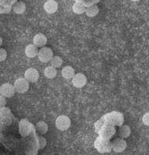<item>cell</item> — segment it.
<instances>
[{
	"instance_id": "22",
	"label": "cell",
	"mask_w": 149,
	"mask_h": 155,
	"mask_svg": "<svg viewBox=\"0 0 149 155\" xmlns=\"http://www.w3.org/2000/svg\"><path fill=\"white\" fill-rule=\"evenodd\" d=\"M143 123L144 125L146 126H149V112L145 113L143 117Z\"/></svg>"
},
{
	"instance_id": "20",
	"label": "cell",
	"mask_w": 149,
	"mask_h": 155,
	"mask_svg": "<svg viewBox=\"0 0 149 155\" xmlns=\"http://www.w3.org/2000/svg\"><path fill=\"white\" fill-rule=\"evenodd\" d=\"M10 10H11V5H4L2 4L1 5V9H0V13H8L10 12Z\"/></svg>"
},
{
	"instance_id": "21",
	"label": "cell",
	"mask_w": 149,
	"mask_h": 155,
	"mask_svg": "<svg viewBox=\"0 0 149 155\" xmlns=\"http://www.w3.org/2000/svg\"><path fill=\"white\" fill-rule=\"evenodd\" d=\"M7 56H8V52H7V51H6L5 49L2 48L1 50H0V61H1V62L5 61L6 58H7Z\"/></svg>"
},
{
	"instance_id": "14",
	"label": "cell",
	"mask_w": 149,
	"mask_h": 155,
	"mask_svg": "<svg viewBox=\"0 0 149 155\" xmlns=\"http://www.w3.org/2000/svg\"><path fill=\"white\" fill-rule=\"evenodd\" d=\"M44 75L46 78H48V79H54V78L57 76V68L50 65V66H48V68H45Z\"/></svg>"
},
{
	"instance_id": "11",
	"label": "cell",
	"mask_w": 149,
	"mask_h": 155,
	"mask_svg": "<svg viewBox=\"0 0 149 155\" xmlns=\"http://www.w3.org/2000/svg\"><path fill=\"white\" fill-rule=\"evenodd\" d=\"M62 75L65 80H73L75 77V69L70 65H67L65 68H63L62 70Z\"/></svg>"
},
{
	"instance_id": "5",
	"label": "cell",
	"mask_w": 149,
	"mask_h": 155,
	"mask_svg": "<svg viewBox=\"0 0 149 155\" xmlns=\"http://www.w3.org/2000/svg\"><path fill=\"white\" fill-rule=\"evenodd\" d=\"M127 147V143L124 138H117L111 143V149L115 152H122Z\"/></svg>"
},
{
	"instance_id": "7",
	"label": "cell",
	"mask_w": 149,
	"mask_h": 155,
	"mask_svg": "<svg viewBox=\"0 0 149 155\" xmlns=\"http://www.w3.org/2000/svg\"><path fill=\"white\" fill-rule=\"evenodd\" d=\"M24 78L29 82H36L39 78V73L35 68H29L25 71Z\"/></svg>"
},
{
	"instance_id": "18",
	"label": "cell",
	"mask_w": 149,
	"mask_h": 155,
	"mask_svg": "<svg viewBox=\"0 0 149 155\" xmlns=\"http://www.w3.org/2000/svg\"><path fill=\"white\" fill-rule=\"evenodd\" d=\"M63 64V59L59 56H53V58L50 61V65L55 68H59Z\"/></svg>"
},
{
	"instance_id": "2",
	"label": "cell",
	"mask_w": 149,
	"mask_h": 155,
	"mask_svg": "<svg viewBox=\"0 0 149 155\" xmlns=\"http://www.w3.org/2000/svg\"><path fill=\"white\" fill-rule=\"evenodd\" d=\"M38 59L43 63H48L50 62L53 58V51L50 48L48 47H43L39 50L38 52Z\"/></svg>"
},
{
	"instance_id": "23",
	"label": "cell",
	"mask_w": 149,
	"mask_h": 155,
	"mask_svg": "<svg viewBox=\"0 0 149 155\" xmlns=\"http://www.w3.org/2000/svg\"><path fill=\"white\" fill-rule=\"evenodd\" d=\"M6 98H7V97H5V96H3V95L0 96V106H1L2 107H5V105L7 104Z\"/></svg>"
},
{
	"instance_id": "3",
	"label": "cell",
	"mask_w": 149,
	"mask_h": 155,
	"mask_svg": "<svg viewBox=\"0 0 149 155\" xmlns=\"http://www.w3.org/2000/svg\"><path fill=\"white\" fill-rule=\"evenodd\" d=\"M14 87L16 89V92L19 94L26 93L29 89V81L25 78H20V79L15 81Z\"/></svg>"
},
{
	"instance_id": "9",
	"label": "cell",
	"mask_w": 149,
	"mask_h": 155,
	"mask_svg": "<svg viewBox=\"0 0 149 155\" xmlns=\"http://www.w3.org/2000/svg\"><path fill=\"white\" fill-rule=\"evenodd\" d=\"M33 41H34V44H35L36 46H37L38 48H43V47L46 46V44H47L48 38L44 34L39 33V34H37V35H36L35 37H34Z\"/></svg>"
},
{
	"instance_id": "19",
	"label": "cell",
	"mask_w": 149,
	"mask_h": 155,
	"mask_svg": "<svg viewBox=\"0 0 149 155\" xmlns=\"http://www.w3.org/2000/svg\"><path fill=\"white\" fill-rule=\"evenodd\" d=\"M37 139H38V148L40 150H42L43 148L46 147V145H47V140H46L45 137H43L42 136H38L37 137Z\"/></svg>"
},
{
	"instance_id": "16",
	"label": "cell",
	"mask_w": 149,
	"mask_h": 155,
	"mask_svg": "<svg viewBox=\"0 0 149 155\" xmlns=\"http://www.w3.org/2000/svg\"><path fill=\"white\" fill-rule=\"evenodd\" d=\"M86 7L81 2H76L73 5V12L76 14H83L86 12Z\"/></svg>"
},
{
	"instance_id": "8",
	"label": "cell",
	"mask_w": 149,
	"mask_h": 155,
	"mask_svg": "<svg viewBox=\"0 0 149 155\" xmlns=\"http://www.w3.org/2000/svg\"><path fill=\"white\" fill-rule=\"evenodd\" d=\"M44 9H45V12L49 14L55 13L57 12V9H58V3H57L55 0H48V1L44 4Z\"/></svg>"
},
{
	"instance_id": "13",
	"label": "cell",
	"mask_w": 149,
	"mask_h": 155,
	"mask_svg": "<svg viewBox=\"0 0 149 155\" xmlns=\"http://www.w3.org/2000/svg\"><path fill=\"white\" fill-rule=\"evenodd\" d=\"M86 15L89 18H93L95 16L98 15L99 13V8L98 6L96 5H93V6H90V7H88L86 8Z\"/></svg>"
},
{
	"instance_id": "4",
	"label": "cell",
	"mask_w": 149,
	"mask_h": 155,
	"mask_svg": "<svg viewBox=\"0 0 149 155\" xmlns=\"http://www.w3.org/2000/svg\"><path fill=\"white\" fill-rule=\"evenodd\" d=\"M16 92V89L14 85H11L9 83H4L3 85H1L0 87V94L7 97V98H9V97H12L14 95Z\"/></svg>"
},
{
	"instance_id": "24",
	"label": "cell",
	"mask_w": 149,
	"mask_h": 155,
	"mask_svg": "<svg viewBox=\"0 0 149 155\" xmlns=\"http://www.w3.org/2000/svg\"><path fill=\"white\" fill-rule=\"evenodd\" d=\"M131 1H140V0H131Z\"/></svg>"
},
{
	"instance_id": "1",
	"label": "cell",
	"mask_w": 149,
	"mask_h": 155,
	"mask_svg": "<svg viewBox=\"0 0 149 155\" xmlns=\"http://www.w3.org/2000/svg\"><path fill=\"white\" fill-rule=\"evenodd\" d=\"M56 127L58 128L60 131H65L71 125V120L69 117L66 115H60L58 118L56 119Z\"/></svg>"
},
{
	"instance_id": "15",
	"label": "cell",
	"mask_w": 149,
	"mask_h": 155,
	"mask_svg": "<svg viewBox=\"0 0 149 155\" xmlns=\"http://www.w3.org/2000/svg\"><path fill=\"white\" fill-rule=\"evenodd\" d=\"M131 135V128L129 125H122L118 130V136L121 138H127Z\"/></svg>"
},
{
	"instance_id": "12",
	"label": "cell",
	"mask_w": 149,
	"mask_h": 155,
	"mask_svg": "<svg viewBox=\"0 0 149 155\" xmlns=\"http://www.w3.org/2000/svg\"><path fill=\"white\" fill-rule=\"evenodd\" d=\"M12 10L16 14H22V13H24V12L26 10V5L24 2L18 1L13 5Z\"/></svg>"
},
{
	"instance_id": "17",
	"label": "cell",
	"mask_w": 149,
	"mask_h": 155,
	"mask_svg": "<svg viewBox=\"0 0 149 155\" xmlns=\"http://www.w3.org/2000/svg\"><path fill=\"white\" fill-rule=\"evenodd\" d=\"M36 128H37V132L41 135L46 134V133H47L48 130H49V126H48L47 124L45 123V121H39V123H37V125H36Z\"/></svg>"
},
{
	"instance_id": "6",
	"label": "cell",
	"mask_w": 149,
	"mask_h": 155,
	"mask_svg": "<svg viewBox=\"0 0 149 155\" xmlns=\"http://www.w3.org/2000/svg\"><path fill=\"white\" fill-rule=\"evenodd\" d=\"M72 82H73V85L75 87H76V88H82L87 83V78L82 73H77L73 78Z\"/></svg>"
},
{
	"instance_id": "10",
	"label": "cell",
	"mask_w": 149,
	"mask_h": 155,
	"mask_svg": "<svg viewBox=\"0 0 149 155\" xmlns=\"http://www.w3.org/2000/svg\"><path fill=\"white\" fill-rule=\"evenodd\" d=\"M38 52H39L38 47L36 46L35 44H29L25 48V54L29 58H35L38 55Z\"/></svg>"
}]
</instances>
